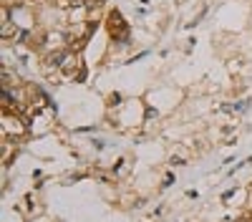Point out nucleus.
I'll use <instances>...</instances> for the list:
<instances>
[{
	"mask_svg": "<svg viewBox=\"0 0 252 222\" xmlns=\"http://www.w3.org/2000/svg\"><path fill=\"white\" fill-rule=\"evenodd\" d=\"M78 68H81V58L76 53H63L61 56V73L66 76L68 81L78 76Z\"/></svg>",
	"mask_w": 252,
	"mask_h": 222,
	"instance_id": "nucleus-1",
	"label": "nucleus"
},
{
	"mask_svg": "<svg viewBox=\"0 0 252 222\" xmlns=\"http://www.w3.org/2000/svg\"><path fill=\"white\" fill-rule=\"evenodd\" d=\"M109 23H111V35H116V38H126V26H124V20H121V15L119 13H111L109 15Z\"/></svg>",
	"mask_w": 252,
	"mask_h": 222,
	"instance_id": "nucleus-2",
	"label": "nucleus"
}]
</instances>
